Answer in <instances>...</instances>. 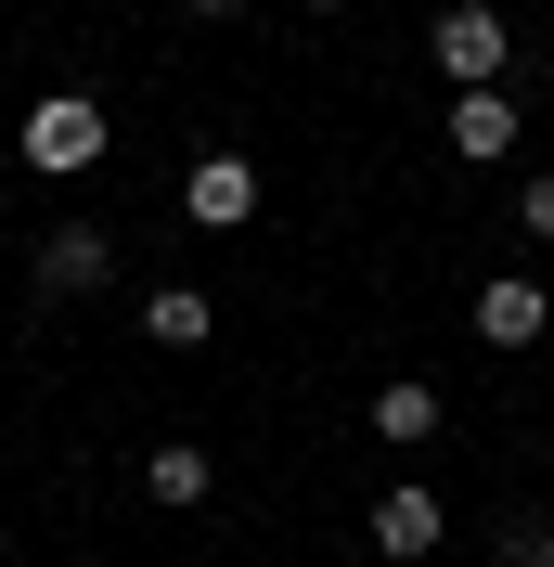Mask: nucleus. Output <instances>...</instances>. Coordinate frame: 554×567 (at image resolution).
<instances>
[{"label":"nucleus","instance_id":"obj_7","mask_svg":"<svg viewBox=\"0 0 554 567\" xmlns=\"http://www.w3.org/2000/svg\"><path fill=\"white\" fill-rule=\"evenodd\" d=\"M207 491H219V464L194 452V439H155V452H142V503H168V516H194Z\"/></svg>","mask_w":554,"mask_h":567},{"label":"nucleus","instance_id":"obj_15","mask_svg":"<svg viewBox=\"0 0 554 567\" xmlns=\"http://www.w3.org/2000/svg\"><path fill=\"white\" fill-rule=\"evenodd\" d=\"M310 13H336V0H310Z\"/></svg>","mask_w":554,"mask_h":567},{"label":"nucleus","instance_id":"obj_6","mask_svg":"<svg viewBox=\"0 0 554 567\" xmlns=\"http://www.w3.org/2000/svg\"><path fill=\"white\" fill-rule=\"evenodd\" d=\"M478 336H490V349H542V336H554V297H542L529 271L478 284Z\"/></svg>","mask_w":554,"mask_h":567},{"label":"nucleus","instance_id":"obj_8","mask_svg":"<svg viewBox=\"0 0 554 567\" xmlns=\"http://www.w3.org/2000/svg\"><path fill=\"white\" fill-rule=\"evenodd\" d=\"M375 439H387V452H425V439H439V388L387 374V388H375Z\"/></svg>","mask_w":554,"mask_h":567},{"label":"nucleus","instance_id":"obj_13","mask_svg":"<svg viewBox=\"0 0 554 567\" xmlns=\"http://www.w3.org/2000/svg\"><path fill=\"white\" fill-rule=\"evenodd\" d=\"M194 13H233V0H194Z\"/></svg>","mask_w":554,"mask_h":567},{"label":"nucleus","instance_id":"obj_12","mask_svg":"<svg viewBox=\"0 0 554 567\" xmlns=\"http://www.w3.org/2000/svg\"><path fill=\"white\" fill-rule=\"evenodd\" d=\"M516 233H542V246H554V168H529V181H516Z\"/></svg>","mask_w":554,"mask_h":567},{"label":"nucleus","instance_id":"obj_5","mask_svg":"<svg viewBox=\"0 0 554 567\" xmlns=\"http://www.w3.org/2000/svg\"><path fill=\"white\" fill-rule=\"evenodd\" d=\"M516 91H451V155H464V168H503V155H516Z\"/></svg>","mask_w":554,"mask_h":567},{"label":"nucleus","instance_id":"obj_14","mask_svg":"<svg viewBox=\"0 0 554 567\" xmlns=\"http://www.w3.org/2000/svg\"><path fill=\"white\" fill-rule=\"evenodd\" d=\"M104 567H142V555H104Z\"/></svg>","mask_w":554,"mask_h":567},{"label":"nucleus","instance_id":"obj_3","mask_svg":"<svg viewBox=\"0 0 554 567\" xmlns=\"http://www.w3.org/2000/svg\"><path fill=\"white\" fill-rule=\"evenodd\" d=\"M27 271H39V297H91V284H116V233L104 219H52L27 246Z\"/></svg>","mask_w":554,"mask_h":567},{"label":"nucleus","instance_id":"obj_1","mask_svg":"<svg viewBox=\"0 0 554 567\" xmlns=\"http://www.w3.org/2000/svg\"><path fill=\"white\" fill-rule=\"evenodd\" d=\"M13 155H27L39 181L104 168V104H91V91H39V104H27V130H13Z\"/></svg>","mask_w":554,"mask_h":567},{"label":"nucleus","instance_id":"obj_10","mask_svg":"<svg viewBox=\"0 0 554 567\" xmlns=\"http://www.w3.org/2000/svg\"><path fill=\"white\" fill-rule=\"evenodd\" d=\"M375 555H439V503H425V491H387L375 503Z\"/></svg>","mask_w":554,"mask_h":567},{"label":"nucleus","instance_id":"obj_11","mask_svg":"<svg viewBox=\"0 0 554 567\" xmlns=\"http://www.w3.org/2000/svg\"><path fill=\"white\" fill-rule=\"evenodd\" d=\"M503 567H554V529H542V516H503Z\"/></svg>","mask_w":554,"mask_h":567},{"label":"nucleus","instance_id":"obj_2","mask_svg":"<svg viewBox=\"0 0 554 567\" xmlns=\"http://www.w3.org/2000/svg\"><path fill=\"white\" fill-rule=\"evenodd\" d=\"M425 52H439L451 91H503V65H516V27H503L490 0H451L439 27H425Z\"/></svg>","mask_w":554,"mask_h":567},{"label":"nucleus","instance_id":"obj_9","mask_svg":"<svg viewBox=\"0 0 554 567\" xmlns=\"http://www.w3.org/2000/svg\"><path fill=\"white\" fill-rule=\"evenodd\" d=\"M207 297H194V284H155V297H142V336H155V349H207Z\"/></svg>","mask_w":554,"mask_h":567},{"label":"nucleus","instance_id":"obj_4","mask_svg":"<svg viewBox=\"0 0 554 567\" xmlns=\"http://www.w3.org/2000/svg\"><path fill=\"white\" fill-rule=\"evenodd\" d=\"M181 207H194V233H245L258 219V155H194L181 168Z\"/></svg>","mask_w":554,"mask_h":567}]
</instances>
